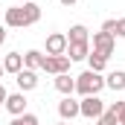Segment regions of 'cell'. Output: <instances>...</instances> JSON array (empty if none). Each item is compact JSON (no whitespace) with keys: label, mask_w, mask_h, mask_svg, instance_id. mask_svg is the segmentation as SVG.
<instances>
[{"label":"cell","mask_w":125,"mask_h":125,"mask_svg":"<svg viewBox=\"0 0 125 125\" xmlns=\"http://www.w3.org/2000/svg\"><path fill=\"white\" fill-rule=\"evenodd\" d=\"M76 41H90V35H87V26H82V23L70 26V32H67V44H76Z\"/></svg>","instance_id":"2e32d148"},{"label":"cell","mask_w":125,"mask_h":125,"mask_svg":"<svg viewBox=\"0 0 125 125\" xmlns=\"http://www.w3.org/2000/svg\"><path fill=\"white\" fill-rule=\"evenodd\" d=\"M58 116H61L64 122H70V119L79 116V102H76L73 96H64L61 102H58Z\"/></svg>","instance_id":"30bf717a"},{"label":"cell","mask_w":125,"mask_h":125,"mask_svg":"<svg viewBox=\"0 0 125 125\" xmlns=\"http://www.w3.org/2000/svg\"><path fill=\"white\" fill-rule=\"evenodd\" d=\"M96 125H119V122H116L114 111H111V108H105V114H102V116L96 119Z\"/></svg>","instance_id":"ac0fdd59"},{"label":"cell","mask_w":125,"mask_h":125,"mask_svg":"<svg viewBox=\"0 0 125 125\" xmlns=\"http://www.w3.org/2000/svg\"><path fill=\"white\" fill-rule=\"evenodd\" d=\"M58 3H61V6H76L79 0H58Z\"/></svg>","instance_id":"cb8c5ba5"},{"label":"cell","mask_w":125,"mask_h":125,"mask_svg":"<svg viewBox=\"0 0 125 125\" xmlns=\"http://www.w3.org/2000/svg\"><path fill=\"white\" fill-rule=\"evenodd\" d=\"M9 125H41V122H38L35 114H21V116H12V122H9Z\"/></svg>","instance_id":"e0dca14e"},{"label":"cell","mask_w":125,"mask_h":125,"mask_svg":"<svg viewBox=\"0 0 125 125\" xmlns=\"http://www.w3.org/2000/svg\"><path fill=\"white\" fill-rule=\"evenodd\" d=\"M52 84H55V90H58L61 96H73V93H76V79H73L70 73L55 76V82H52Z\"/></svg>","instance_id":"8fae6325"},{"label":"cell","mask_w":125,"mask_h":125,"mask_svg":"<svg viewBox=\"0 0 125 125\" xmlns=\"http://www.w3.org/2000/svg\"><path fill=\"white\" fill-rule=\"evenodd\" d=\"M41 61H44V52L41 50H26L23 52V67L26 70H41Z\"/></svg>","instance_id":"5bb4252c"},{"label":"cell","mask_w":125,"mask_h":125,"mask_svg":"<svg viewBox=\"0 0 125 125\" xmlns=\"http://www.w3.org/2000/svg\"><path fill=\"white\" fill-rule=\"evenodd\" d=\"M21 3H29V0H21Z\"/></svg>","instance_id":"484cf974"},{"label":"cell","mask_w":125,"mask_h":125,"mask_svg":"<svg viewBox=\"0 0 125 125\" xmlns=\"http://www.w3.org/2000/svg\"><path fill=\"white\" fill-rule=\"evenodd\" d=\"M87 55H90V41L67 44V58H70V61H87Z\"/></svg>","instance_id":"ba28073f"},{"label":"cell","mask_w":125,"mask_h":125,"mask_svg":"<svg viewBox=\"0 0 125 125\" xmlns=\"http://www.w3.org/2000/svg\"><path fill=\"white\" fill-rule=\"evenodd\" d=\"M58 125H67V122H58Z\"/></svg>","instance_id":"4316f807"},{"label":"cell","mask_w":125,"mask_h":125,"mask_svg":"<svg viewBox=\"0 0 125 125\" xmlns=\"http://www.w3.org/2000/svg\"><path fill=\"white\" fill-rule=\"evenodd\" d=\"M114 38H125V18H116V26H114Z\"/></svg>","instance_id":"ffe728a7"},{"label":"cell","mask_w":125,"mask_h":125,"mask_svg":"<svg viewBox=\"0 0 125 125\" xmlns=\"http://www.w3.org/2000/svg\"><path fill=\"white\" fill-rule=\"evenodd\" d=\"M47 55H67V35L64 32L47 35Z\"/></svg>","instance_id":"8992f818"},{"label":"cell","mask_w":125,"mask_h":125,"mask_svg":"<svg viewBox=\"0 0 125 125\" xmlns=\"http://www.w3.org/2000/svg\"><path fill=\"white\" fill-rule=\"evenodd\" d=\"M3 73H6V70H3V64H0V79H3Z\"/></svg>","instance_id":"d4e9b609"},{"label":"cell","mask_w":125,"mask_h":125,"mask_svg":"<svg viewBox=\"0 0 125 125\" xmlns=\"http://www.w3.org/2000/svg\"><path fill=\"white\" fill-rule=\"evenodd\" d=\"M114 47H116V38H114L111 32H102V29L93 32V52L111 58V55H114Z\"/></svg>","instance_id":"5b68a950"},{"label":"cell","mask_w":125,"mask_h":125,"mask_svg":"<svg viewBox=\"0 0 125 125\" xmlns=\"http://www.w3.org/2000/svg\"><path fill=\"white\" fill-rule=\"evenodd\" d=\"M38 21H41V6L35 0L6 9V26L9 29H26V26H35Z\"/></svg>","instance_id":"6da1fadb"},{"label":"cell","mask_w":125,"mask_h":125,"mask_svg":"<svg viewBox=\"0 0 125 125\" xmlns=\"http://www.w3.org/2000/svg\"><path fill=\"white\" fill-rule=\"evenodd\" d=\"M105 87H111V90H125V70H114V73H108L105 76Z\"/></svg>","instance_id":"4fadbf2b"},{"label":"cell","mask_w":125,"mask_h":125,"mask_svg":"<svg viewBox=\"0 0 125 125\" xmlns=\"http://www.w3.org/2000/svg\"><path fill=\"white\" fill-rule=\"evenodd\" d=\"M15 82H18V87H21V93H29V90H35L38 87V73L35 70H21L18 76H15Z\"/></svg>","instance_id":"52a82bcc"},{"label":"cell","mask_w":125,"mask_h":125,"mask_svg":"<svg viewBox=\"0 0 125 125\" xmlns=\"http://www.w3.org/2000/svg\"><path fill=\"white\" fill-rule=\"evenodd\" d=\"M70 58L67 55H44V61H41V70L44 73H50V76H61V73H70Z\"/></svg>","instance_id":"277c9868"},{"label":"cell","mask_w":125,"mask_h":125,"mask_svg":"<svg viewBox=\"0 0 125 125\" xmlns=\"http://www.w3.org/2000/svg\"><path fill=\"white\" fill-rule=\"evenodd\" d=\"M102 87H105V76L102 73L84 70L82 76H76V93L79 96H99Z\"/></svg>","instance_id":"7a4b0ae2"},{"label":"cell","mask_w":125,"mask_h":125,"mask_svg":"<svg viewBox=\"0 0 125 125\" xmlns=\"http://www.w3.org/2000/svg\"><path fill=\"white\" fill-rule=\"evenodd\" d=\"M6 99H9V90H6L3 82H0V105H6Z\"/></svg>","instance_id":"7402d4cb"},{"label":"cell","mask_w":125,"mask_h":125,"mask_svg":"<svg viewBox=\"0 0 125 125\" xmlns=\"http://www.w3.org/2000/svg\"><path fill=\"white\" fill-rule=\"evenodd\" d=\"M105 67H108V58L90 50V55H87V70H93V73H105Z\"/></svg>","instance_id":"9a60e30c"},{"label":"cell","mask_w":125,"mask_h":125,"mask_svg":"<svg viewBox=\"0 0 125 125\" xmlns=\"http://www.w3.org/2000/svg\"><path fill=\"white\" fill-rule=\"evenodd\" d=\"M105 114V102L99 99V96H82V102H79V116H84V119H99Z\"/></svg>","instance_id":"3957f363"},{"label":"cell","mask_w":125,"mask_h":125,"mask_svg":"<svg viewBox=\"0 0 125 125\" xmlns=\"http://www.w3.org/2000/svg\"><path fill=\"white\" fill-rule=\"evenodd\" d=\"M3 70L12 73V76H18V73L23 70V55H21V52H9V55L3 58Z\"/></svg>","instance_id":"7c38bea8"},{"label":"cell","mask_w":125,"mask_h":125,"mask_svg":"<svg viewBox=\"0 0 125 125\" xmlns=\"http://www.w3.org/2000/svg\"><path fill=\"white\" fill-rule=\"evenodd\" d=\"M3 108H6L12 116H21V114H26V96L21 93V90H18V93H9V99H6Z\"/></svg>","instance_id":"9c48e42d"},{"label":"cell","mask_w":125,"mask_h":125,"mask_svg":"<svg viewBox=\"0 0 125 125\" xmlns=\"http://www.w3.org/2000/svg\"><path fill=\"white\" fill-rule=\"evenodd\" d=\"M114 26H116V21H105V23H102V32H111V35H114Z\"/></svg>","instance_id":"44dd1931"},{"label":"cell","mask_w":125,"mask_h":125,"mask_svg":"<svg viewBox=\"0 0 125 125\" xmlns=\"http://www.w3.org/2000/svg\"><path fill=\"white\" fill-rule=\"evenodd\" d=\"M111 111H114L116 122H119V125H125V102H114V105H111Z\"/></svg>","instance_id":"d6986e66"},{"label":"cell","mask_w":125,"mask_h":125,"mask_svg":"<svg viewBox=\"0 0 125 125\" xmlns=\"http://www.w3.org/2000/svg\"><path fill=\"white\" fill-rule=\"evenodd\" d=\"M6 44V26H0V47Z\"/></svg>","instance_id":"603a6c76"}]
</instances>
